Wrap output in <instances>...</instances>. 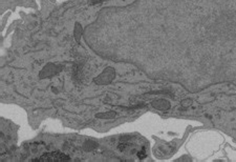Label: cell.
<instances>
[{
  "mask_svg": "<svg viewBox=\"0 0 236 162\" xmlns=\"http://www.w3.org/2000/svg\"><path fill=\"white\" fill-rule=\"evenodd\" d=\"M70 156L65 155L63 153L54 152V153H47L42 155L38 159H34L33 161H39V162H66L70 161Z\"/></svg>",
  "mask_w": 236,
  "mask_h": 162,
  "instance_id": "1",
  "label": "cell"
},
{
  "mask_svg": "<svg viewBox=\"0 0 236 162\" xmlns=\"http://www.w3.org/2000/svg\"><path fill=\"white\" fill-rule=\"evenodd\" d=\"M146 156H147V153H146L145 148H142L141 152L137 153V157H139L140 159H144V158H146Z\"/></svg>",
  "mask_w": 236,
  "mask_h": 162,
  "instance_id": "2",
  "label": "cell"
},
{
  "mask_svg": "<svg viewBox=\"0 0 236 162\" xmlns=\"http://www.w3.org/2000/svg\"><path fill=\"white\" fill-rule=\"evenodd\" d=\"M104 1H107V0H92L91 3V4H98V3H101V2H104Z\"/></svg>",
  "mask_w": 236,
  "mask_h": 162,
  "instance_id": "3",
  "label": "cell"
}]
</instances>
